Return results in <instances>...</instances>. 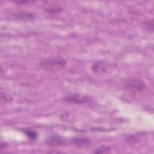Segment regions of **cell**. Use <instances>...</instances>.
<instances>
[{
  "label": "cell",
  "instance_id": "cell-3",
  "mask_svg": "<svg viewBox=\"0 0 154 154\" xmlns=\"http://www.w3.org/2000/svg\"><path fill=\"white\" fill-rule=\"evenodd\" d=\"M66 64V60L60 57H54L48 58L40 62V65L43 68L49 69L54 67H62Z\"/></svg>",
  "mask_w": 154,
  "mask_h": 154
},
{
  "label": "cell",
  "instance_id": "cell-6",
  "mask_svg": "<svg viewBox=\"0 0 154 154\" xmlns=\"http://www.w3.org/2000/svg\"><path fill=\"white\" fill-rule=\"evenodd\" d=\"M46 143L50 146H60L64 144V140L60 136L54 135L50 137L47 140Z\"/></svg>",
  "mask_w": 154,
  "mask_h": 154
},
{
  "label": "cell",
  "instance_id": "cell-9",
  "mask_svg": "<svg viewBox=\"0 0 154 154\" xmlns=\"http://www.w3.org/2000/svg\"><path fill=\"white\" fill-rule=\"evenodd\" d=\"M126 143L129 144H135L140 141V135L138 134H133L129 135L126 137L125 139Z\"/></svg>",
  "mask_w": 154,
  "mask_h": 154
},
{
  "label": "cell",
  "instance_id": "cell-13",
  "mask_svg": "<svg viewBox=\"0 0 154 154\" xmlns=\"http://www.w3.org/2000/svg\"><path fill=\"white\" fill-rule=\"evenodd\" d=\"M1 101L4 102V103L10 102L13 100L12 97L10 95H9V94H7L5 93L1 92Z\"/></svg>",
  "mask_w": 154,
  "mask_h": 154
},
{
  "label": "cell",
  "instance_id": "cell-8",
  "mask_svg": "<svg viewBox=\"0 0 154 154\" xmlns=\"http://www.w3.org/2000/svg\"><path fill=\"white\" fill-rule=\"evenodd\" d=\"M23 132L26 135V136L29 138L31 140H34L37 138L38 134L37 132L31 129H25L23 131Z\"/></svg>",
  "mask_w": 154,
  "mask_h": 154
},
{
  "label": "cell",
  "instance_id": "cell-1",
  "mask_svg": "<svg viewBox=\"0 0 154 154\" xmlns=\"http://www.w3.org/2000/svg\"><path fill=\"white\" fill-rule=\"evenodd\" d=\"M125 87L131 92L139 93L143 91L146 88V84L140 79L132 78L126 81Z\"/></svg>",
  "mask_w": 154,
  "mask_h": 154
},
{
  "label": "cell",
  "instance_id": "cell-12",
  "mask_svg": "<svg viewBox=\"0 0 154 154\" xmlns=\"http://www.w3.org/2000/svg\"><path fill=\"white\" fill-rule=\"evenodd\" d=\"M111 149L109 146L103 145L96 149V150L94 151V153H108L111 152Z\"/></svg>",
  "mask_w": 154,
  "mask_h": 154
},
{
  "label": "cell",
  "instance_id": "cell-7",
  "mask_svg": "<svg viewBox=\"0 0 154 154\" xmlns=\"http://www.w3.org/2000/svg\"><path fill=\"white\" fill-rule=\"evenodd\" d=\"M72 143L78 147H83L88 145L91 143V140L85 137H75L72 140Z\"/></svg>",
  "mask_w": 154,
  "mask_h": 154
},
{
  "label": "cell",
  "instance_id": "cell-10",
  "mask_svg": "<svg viewBox=\"0 0 154 154\" xmlns=\"http://www.w3.org/2000/svg\"><path fill=\"white\" fill-rule=\"evenodd\" d=\"M62 10V8L60 6H53V7H48L45 9V11L46 13L51 14H58L60 12H61Z\"/></svg>",
  "mask_w": 154,
  "mask_h": 154
},
{
  "label": "cell",
  "instance_id": "cell-14",
  "mask_svg": "<svg viewBox=\"0 0 154 154\" xmlns=\"http://www.w3.org/2000/svg\"><path fill=\"white\" fill-rule=\"evenodd\" d=\"M8 144L7 143H1V149L2 150L3 149H5L7 147Z\"/></svg>",
  "mask_w": 154,
  "mask_h": 154
},
{
  "label": "cell",
  "instance_id": "cell-2",
  "mask_svg": "<svg viewBox=\"0 0 154 154\" xmlns=\"http://www.w3.org/2000/svg\"><path fill=\"white\" fill-rule=\"evenodd\" d=\"M64 100L66 102L69 103L75 104H85L90 103L93 102V98L87 94H73L72 95H69L64 98Z\"/></svg>",
  "mask_w": 154,
  "mask_h": 154
},
{
  "label": "cell",
  "instance_id": "cell-5",
  "mask_svg": "<svg viewBox=\"0 0 154 154\" xmlns=\"http://www.w3.org/2000/svg\"><path fill=\"white\" fill-rule=\"evenodd\" d=\"M13 15L15 19L20 20H31L35 19L37 17V14L35 13L26 11L17 12Z\"/></svg>",
  "mask_w": 154,
  "mask_h": 154
},
{
  "label": "cell",
  "instance_id": "cell-11",
  "mask_svg": "<svg viewBox=\"0 0 154 154\" xmlns=\"http://www.w3.org/2000/svg\"><path fill=\"white\" fill-rule=\"evenodd\" d=\"M144 28L149 32H153V20H147L143 22V23Z\"/></svg>",
  "mask_w": 154,
  "mask_h": 154
},
{
  "label": "cell",
  "instance_id": "cell-4",
  "mask_svg": "<svg viewBox=\"0 0 154 154\" xmlns=\"http://www.w3.org/2000/svg\"><path fill=\"white\" fill-rule=\"evenodd\" d=\"M111 67V63L105 60H97L92 64L91 69L95 75H102L106 73Z\"/></svg>",
  "mask_w": 154,
  "mask_h": 154
}]
</instances>
